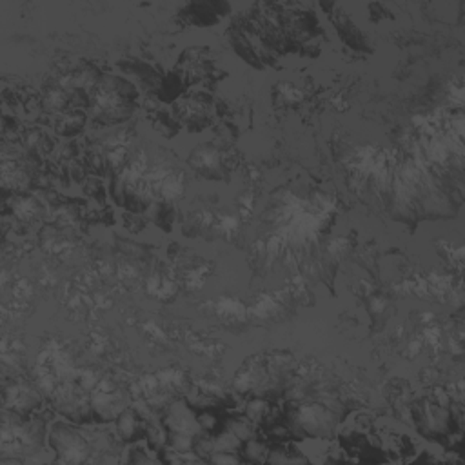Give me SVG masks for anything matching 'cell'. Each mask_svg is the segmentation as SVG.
<instances>
[{"label":"cell","instance_id":"1","mask_svg":"<svg viewBox=\"0 0 465 465\" xmlns=\"http://www.w3.org/2000/svg\"><path fill=\"white\" fill-rule=\"evenodd\" d=\"M49 441H51L55 451L62 456L60 458L62 462H84L87 458L89 447L84 441V438L64 423H57L53 427Z\"/></svg>","mask_w":465,"mask_h":465},{"label":"cell","instance_id":"2","mask_svg":"<svg viewBox=\"0 0 465 465\" xmlns=\"http://www.w3.org/2000/svg\"><path fill=\"white\" fill-rule=\"evenodd\" d=\"M297 425L309 437L326 438L333 431L335 420L326 409L318 407V405H307L298 411Z\"/></svg>","mask_w":465,"mask_h":465},{"label":"cell","instance_id":"3","mask_svg":"<svg viewBox=\"0 0 465 465\" xmlns=\"http://www.w3.org/2000/svg\"><path fill=\"white\" fill-rule=\"evenodd\" d=\"M91 407L93 411L102 418V420H115L122 414V400L116 394H111L109 391L98 389L91 394Z\"/></svg>","mask_w":465,"mask_h":465},{"label":"cell","instance_id":"4","mask_svg":"<svg viewBox=\"0 0 465 465\" xmlns=\"http://www.w3.org/2000/svg\"><path fill=\"white\" fill-rule=\"evenodd\" d=\"M140 429L139 418L134 416L133 412L125 411L119 416V431L120 435L124 437V440H131V438L137 437V432Z\"/></svg>","mask_w":465,"mask_h":465},{"label":"cell","instance_id":"5","mask_svg":"<svg viewBox=\"0 0 465 465\" xmlns=\"http://www.w3.org/2000/svg\"><path fill=\"white\" fill-rule=\"evenodd\" d=\"M265 412V403L264 402H253L249 405V409H247V414H249L253 420H258V418H262V414Z\"/></svg>","mask_w":465,"mask_h":465},{"label":"cell","instance_id":"6","mask_svg":"<svg viewBox=\"0 0 465 465\" xmlns=\"http://www.w3.org/2000/svg\"><path fill=\"white\" fill-rule=\"evenodd\" d=\"M211 462H213V464H224V462H226V464H238L240 460H238V458H235L233 455L227 456L226 453L218 451V455L211 456Z\"/></svg>","mask_w":465,"mask_h":465}]
</instances>
